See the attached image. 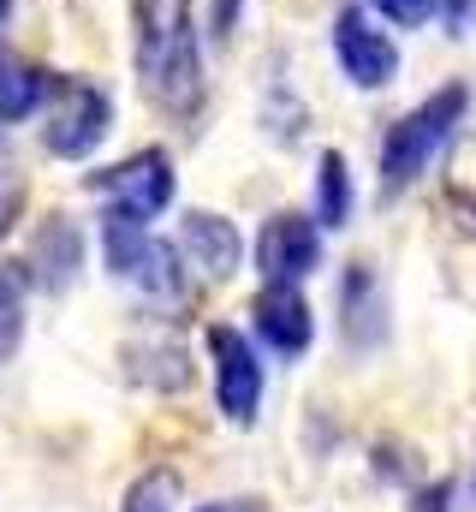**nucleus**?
<instances>
[{"instance_id": "obj_1", "label": "nucleus", "mask_w": 476, "mask_h": 512, "mask_svg": "<svg viewBox=\"0 0 476 512\" xmlns=\"http://www.w3.org/2000/svg\"><path fill=\"white\" fill-rule=\"evenodd\" d=\"M137 78L167 114L203 102V48L191 0H137Z\"/></svg>"}, {"instance_id": "obj_2", "label": "nucleus", "mask_w": 476, "mask_h": 512, "mask_svg": "<svg viewBox=\"0 0 476 512\" xmlns=\"http://www.w3.org/2000/svg\"><path fill=\"white\" fill-rule=\"evenodd\" d=\"M465 108H471V90H465V84H441L429 102H417L411 114H399V120L387 126V137H381V155H375L381 197H399V191H411V185L429 173L435 149H441L453 131L465 126Z\"/></svg>"}, {"instance_id": "obj_3", "label": "nucleus", "mask_w": 476, "mask_h": 512, "mask_svg": "<svg viewBox=\"0 0 476 512\" xmlns=\"http://www.w3.org/2000/svg\"><path fill=\"white\" fill-rule=\"evenodd\" d=\"M102 256L119 280L143 298H161V304H179L185 298V256L173 251L167 239H155L137 215H119L108 209L102 221Z\"/></svg>"}, {"instance_id": "obj_4", "label": "nucleus", "mask_w": 476, "mask_h": 512, "mask_svg": "<svg viewBox=\"0 0 476 512\" xmlns=\"http://www.w3.org/2000/svg\"><path fill=\"white\" fill-rule=\"evenodd\" d=\"M114 126V102L102 84H84L72 72H48V96H42V143L60 161L90 155Z\"/></svg>"}, {"instance_id": "obj_5", "label": "nucleus", "mask_w": 476, "mask_h": 512, "mask_svg": "<svg viewBox=\"0 0 476 512\" xmlns=\"http://www.w3.org/2000/svg\"><path fill=\"white\" fill-rule=\"evenodd\" d=\"M84 191L108 197V209H119V215L149 221V215H161L173 203V161H167V149H137V155L114 161V167L90 173Z\"/></svg>"}, {"instance_id": "obj_6", "label": "nucleus", "mask_w": 476, "mask_h": 512, "mask_svg": "<svg viewBox=\"0 0 476 512\" xmlns=\"http://www.w3.org/2000/svg\"><path fill=\"white\" fill-rule=\"evenodd\" d=\"M334 54H340V72L357 90H387L399 78V42L363 6H340L334 12Z\"/></svg>"}, {"instance_id": "obj_7", "label": "nucleus", "mask_w": 476, "mask_h": 512, "mask_svg": "<svg viewBox=\"0 0 476 512\" xmlns=\"http://www.w3.org/2000/svg\"><path fill=\"white\" fill-rule=\"evenodd\" d=\"M209 358H215V405H221V417L238 423V429H250L256 423V405H262V364H256V346L227 328V322H215L209 328Z\"/></svg>"}, {"instance_id": "obj_8", "label": "nucleus", "mask_w": 476, "mask_h": 512, "mask_svg": "<svg viewBox=\"0 0 476 512\" xmlns=\"http://www.w3.org/2000/svg\"><path fill=\"white\" fill-rule=\"evenodd\" d=\"M256 268H262V280H292L298 286L310 268H322V221L292 215V209L268 215V227L256 239Z\"/></svg>"}, {"instance_id": "obj_9", "label": "nucleus", "mask_w": 476, "mask_h": 512, "mask_svg": "<svg viewBox=\"0 0 476 512\" xmlns=\"http://www.w3.org/2000/svg\"><path fill=\"white\" fill-rule=\"evenodd\" d=\"M250 322H256L262 346H274L280 358H298L316 340V316H310V304H304V292L292 280H268L256 292V304H250Z\"/></svg>"}, {"instance_id": "obj_10", "label": "nucleus", "mask_w": 476, "mask_h": 512, "mask_svg": "<svg viewBox=\"0 0 476 512\" xmlns=\"http://www.w3.org/2000/svg\"><path fill=\"white\" fill-rule=\"evenodd\" d=\"M179 251H185V262H191L203 280H233L238 262H244L238 227L221 221L215 209H191V215L179 221Z\"/></svg>"}, {"instance_id": "obj_11", "label": "nucleus", "mask_w": 476, "mask_h": 512, "mask_svg": "<svg viewBox=\"0 0 476 512\" xmlns=\"http://www.w3.org/2000/svg\"><path fill=\"white\" fill-rule=\"evenodd\" d=\"M340 310H346V340L352 346H375L387 334V304H381V286L363 262H352L346 280H340Z\"/></svg>"}, {"instance_id": "obj_12", "label": "nucleus", "mask_w": 476, "mask_h": 512, "mask_svg": "<svg viewBox=\"0 0 476 512\" xmlns=\"http://www.w3.org/2000/svg\"><path fill=\"white\" fill-rule=\"evenodd\" d=\"M42 96H48V72H36L30 60H18V54L0 42V126L42 114Z\"/></svg>"}, {"instance_id": "obj_13", "label": "nucleus", "mask_w": 476, "mask_h": 512, "mask_svg": "<svg viewBox=\"0 0 476 512\" xmlns=\"http://www.w3.org/2000/svg\"><path fill=\"white\" fill-rule=\"evenodd\" d=\"M316 221L322 227H346L352 221V167H346L340 149H328L322 167H316Z\"/></svg>"}, {"instance_id": "obj_14", "label": "nucleus", "mask_w": 476, "mask_h": 512, "mask_svg": "<svg viewBox=\"0 0 476 512\" xmlns=\"http://www.w3.org/2000/svg\"><path fill=\"white\" fill-rule=\"evenodd\" d=\"M36 262H54V268H48V280H42L48 292L72 286V274L84 268V245H78V233H72V221H66V215H54V221H48V233L36 239Z\"/></svg>"}, {"instance_id": "obj_15", "label": "nucleus", "mask_w": 476, "mask_h": 512, "mask_svg": "<svg viewBox=\"0 0 476 512\" xmlns=\"http://www.w3.org/2000/svg\"><path fill=\"white\" fill-rule=\"evenodd\" d=\"M24 340V262H0V364Z\"/></svg>"}, {"instance_id": "obj_16", "label": "nucleus", "mask_w": 476, "mask_h": 512, "mask_svg": "<svg viewBox=\"0 0 476 512\" xmlns=\"http://www.w3.org/2000/svg\"><path fill=\"white\" fill-rule=\"evenodd\" d=\"M447 203L465 215V227H476V137H465L447 161Z\"/></svg>"}, {"instance_id": "obj_17", "label": "nucleus", "mask_w": 476, "mask_h": 512, "mask_svg": "<svg viewBox=\"0 0 476 512\" xmlns=\"http://www.w3.org/2000/svg\"><path fill=\"white\" fill-rule=\"evenodd\" d=\"M173 507H179V471H143L125 489V507L119 512H173Z\"/></svg>"}, {"instance_id": "obj_18", "label": "nucleus", "mask_w": 476, "mask_h": 512, "mask_svg": "<svg viewBox=\"0 0 476 512\" xmlns=\"http://www.w3.org/2000/svg\"><path fill=\"white\" fill-rule=\"evenodd\" d=\"M375 18H387V24H399V30H417V24H429V12H435V0H363Z\"/></svg>"}, {"instance_id": "obj_19", "label": "nucleus", "mask_w": 476, "mask_h": 512, "mask_svg": "<svg viewBox=\"0 0 476 512\" xmlns=\"http://www.w3.org/2000/svg\"><path fill=\"white\" fill-rule=\"evenodd\" d=\"M24 215V179L12 167H0V239L12 233V221Z\"/></svg>"}, {"instance_id": "obj_20", "label": "nucleus", "mask_w": 476, "mask_h": 512, "mask_svg": "<svg viewBox=\"0 0 476 512\" xmlns=\"http://www.w3.org/2000/svg\"><path fill=\"white\" fill-rule=\"evenodd\" d=\"M447 501H453V489H447V483H435V489H423V495L411 501V512H447Z\"/></svg>"}, {"instance_id": "obj_21", "label": "nucleus", "mask_w": 476, "mask_h": 512, "mask_svg": "<svg viewBox=\"0 0 476 512\" xmlns=\"http://www.w3.org/2000/svg\"><path fill=\"white\" fill-rule=\"evenodd\" d=\"M197 512H233V507H221V501H215V507H197Z\"/></svg>"}, {"instance_id": "obj_22", "label": "nucleus", "mask_w": 476, "mask_h": 512, "mask_svg": "<svg viewBox=\"0 0 476 512\" xmlns=\"http://www.w3.org/2000/svg\"><path fill=\"white\" fill-rule=\"evenodd\" d=\"M6 12H12V0H0V18H6Z\"/></svg>"}]
</instances>
